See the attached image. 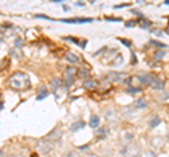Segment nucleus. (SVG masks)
I'll list each match as a JSON object with an SVG mask.
<instances>
[{"instance_id": "3", "label": "nucleus", "mask_w": 169, "mask_h": 157, "mask_svg": "<svg viewBox=\"0 0 169 157\" xmlns=\"http://www.w3.org/2000/svg\"><path fill=\"white\" fill-rule=\"evenodd\" d=\"M75 73H76V69H75V67H68V69L65 70V76H66L68 82H71V80L74 79Z\"/></svg>"}, {"instance_id": "7", "label": "nucleus", "mask_w": 169, "mask_h": 157, "mask_svg": "<svg viewBox=\"0 0 169 157\" xmlns=\"http://www.w3.org/2000/svg\"><path fill=\"white\" fill-rule=\"evenodd\" d=\"M151 84H152V87L154 88H162L164 87V80H159V79H154L152 82H151Z\"/></svg>"}, {"instance_id": "9", "label": "nucleus", "mask_w": 169, "mask_h": 157, "mask_svg": "<svg viewBox=\"0 0 169 157\" xmlns=\"http://www.w3.org/2000/svg\"><path fill=\"white\" fill-rule=\"evenodd\" d=\"M82 128H84V122H76V124H74L72 125V130L74 132H76V130H79V129H82Z\"/></svg>"}, {"instance_id": "4", "label": "nucleus", "mask_w": 169, "mask_h": 157, "mask_svg": "<svg viewBox=\"0 0 169 157\" xmlns=\"http://www.w3.org/2000/svg\"><path fill=\"white\" fill-rule=\"evenodd\" d=\"M100 124V118L97 115H92L90 116V122H89V125L92 126V128H97Z\"/></svg>"}, {"instance_id": "13", "label": "nucleus", "mask_w": 169, "mask_h": 157, "mask_svg": "<svg viewBox=\"0 0 169 157\" xmlns=\"http://www.w3.org/2000/svg\"><path fill=\"white\" fill-rule=\"evenodd\" d=\"M159 121H161V119H159L158 116H154V119L151 121V124H149V125H151V126H157L159 124Z\"/></svg>"}, {"instance_id": "15", "label": "nucleus", "mask_w": 169, "mask_h": 157, "mask_svg": "<svg viewBox=\"0 0 169 157\" xmlns=\"http://www.w3.org/2000/svg\"><path fill=\"white\" fill-rule=\"evenodd\" d=\"M47 95H48V91L42 90V94H40L38 97H37V98H38V100H42V98H44V97H47Z\"/></svg>"}, {"instance_id": "2", "label": "nucleus", "mask_w": 169, "mask_h": 157, "mask_svg": "<svg viewBox=\"0 0 169 157\" xmlns=\"http://www.w3.org/2000/svg\"><path fill=\"white\" fill-rule=\"evenodd\" d=\"M38 150H41L42 153H48V152L51 150V147H49V145H48L45 140H41V142L38 143Z\"/></svg>"}, {"instance_id": "14", "label": "nucleus", "mask_w": 169, "mask_h": 157, "mask_svg": "<svg viewBox=\"0 0 169 157\" xmlns=\"http://www.w3.org/2000/svg\"><path fill=\"white\" fill-rule=\"evenodd\" d=\"M164 55H165V52H164V51H158V52H155V58H157V59H161Z\"/></svg>"}, {"instance_id": "12", "label": "nucleus", "mask_w": 169, "mask_h": 157, "mask_svg": "<svg viewBox=\"0 0 169 157\" xmlns=\"http://www.w3.org/2000/svg\"><path fill=\"white\" fill-rule=\"evenodd\" d=\"M145 105H147V103H145V100H144V98L138 100L137 103H135V107H138V108H144Z\"/></svg>"}, {"instance_id": "17", "label": "nucleus", "mask_w": 169, "mask_h": 157, "mask_svg": "<svg viewBox=\"0 0 169 157\" xmlns=\"http://www.w3.org/2000/svg\"><path fill=\"white\" fill-rule=\"evenodd\" d=\"M66 157H79L78 156V153H75V152H71V153H68V156Z\"/></svg>"}, {"instance_id": "16", "label": "nucleus", "mask_w": 169, "mask_h": 157, "mask_svg": "<svg viewBox=\"0 0 169 157\" xmlns=\"http://www.w3.org/2000/svg\"><path fill=\"white\" fill-rule=\"evenodd\" d=\"M59 83H61V82H59V79H54L52 86H54V87H58V86H59Z\"/></svg>"}, {"instance_id": "19", "label": "nucleus", "mask_w": 169, "mask_h": 157, "mask_svg": "<svg viewBox=\"0 0 169 157\" xmlns=\"http://www.w3.org/2000/svg\"><path fill=\"white\" fill-rule=\"evenodd\" d=\"M87 157H100V156H95V154H90V156H87Z\"/></svg>"}, {"instance_id": "11", "label": "nucleus", "mask_w": 169, "mask_h": 157, "mask_svg": "<svg viewBox=\"0 0 169 157\" xmlns=\"http://www.w3.org/2000/svg\"><path fill=\"white\" fill-rule=\"evenodd\" d=\"M84 87H86V88H95V87H96V82L86 80V82H84Z\"/></svg>"}, {"instance_id": "18", "label": "nucleus", "mask_w": 169, "mask_h": 157, "mask_svg": "<svg viewBox=\"0 0 169 157\" xmlns=\"http://www.w3.org/2000/svg\"><path fill=\"white\" fill-rule=\"evenodd\" d=\"M120 41L123 42V43H126V45H128V46H130V42H128V41H126V39H120Z\"/></svg>"}, {"instance_id": "8", "label": "nucleus", "mask_w": 169, "mask_h": 157, "mask_svg": "<svg viewBox=\"0 0 169 157\" xmlns=\"http://www.w3.org/2000/svg\"><path fill=\"white\" fill-rule=\"evenodd\" d=\"M59 135H61V129H59V128H55L52 132L49 133V139L56 140V139H59Z\"/></svg>"}, {"instance_id": "20", "label": "nucleus", "mask_w": 169, "mask_h": 157, "mask_svg": "<svg viewBox=\"0 0 169 157\" xmlns=\"http://www.w3.org/2000/svg\"><path fill=\"white\" fill-rule=\"evenodd\" d=\"M10 157H21V156H10Z\"/></svg>"}, {"instance_id": "10", "label": "nucleus", "mask_w": 169, "mask_h": 157, "mask_svg": "<svg viewBox=\"0 0 169 157\" xmlns=\"http://www.w3.org/2000/svg\"><path fill=\"white\" fill-rule=\"evenodd\" d=\"M106 118H107V119H110V121H114V119H116L114 111H113V109H109V111L106 112Z\"/></svg>"}, {"instance_id": "5", "label": "nucleus", "mask_w": 169, "mask_h": 157, "mask_svg": "<svg viewBox=\"0 0 169 157\" xmlns=\"http://www.w3.org/2000/svg\"><path fill=\"white\" fill-rule=\"evenodd\" d=\"M66 59H68L69 62H72V63H78V62H79L78 55H75L74 52H68V53H66Z\"/></svg>"}, {"instance_id": "21", "label": "nucleus", "mask_w": 169, "mask_h": 157, "mask_svg": "<svg viewBox=\"0 0 169 157\" xmlns=\"http://www.w3.org/2000/svg\"><path fill=\"white\" fill-rule=\"evenodd\" d=\"M0 108H1V103H0Z\"/></svg>"}, {"instance_id": "6", "label": "nucleus", "mask_w": 169, "mask_h": 157, "mask_svg": "<svg viewBox=\"0 0 169 157\" xmlns=\"http://www.w3.org/2000/svg\"><path fill=\"white\" fill-rule=\"evenodd\" d=\"M92 21V18H66L63 20V22H89Z\"/></svg>"}, {"instance_id": "1", "label": "nucleus", "mask_w": 169, "mask_h": 157, "mask_svg": "<svg viewBox=\"0 0 169 157\" xmlns=\"http://www.w3.org/2000/svg\"><path fill=\"white\" fill-rule=\"evenodd\" d=\"M9 83L16 90H24V88L30 87V77L23 72H17L9 79Z\"/></svg>"}]
</instances>
